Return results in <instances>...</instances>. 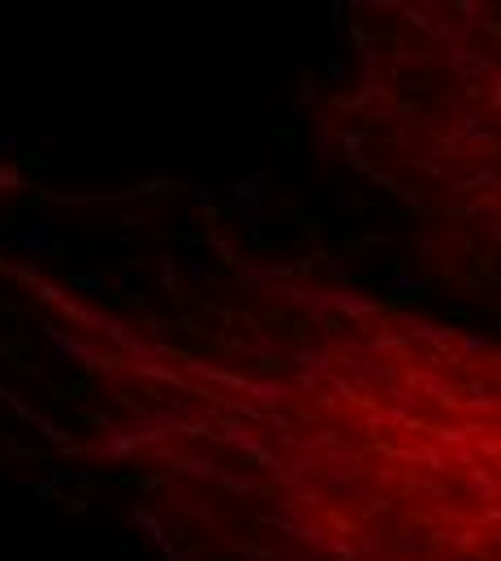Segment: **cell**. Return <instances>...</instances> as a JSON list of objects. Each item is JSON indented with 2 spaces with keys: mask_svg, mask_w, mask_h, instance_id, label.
<instances>
[{
  "mask_svg": "<svg viewBox=\"0 0 501 561\" xmlns=\"http://www.w3.org/2000/svg\"><path fill=\"white\" fill-rule=\"evenodd\" d=\"M31 346H35V332L26 324H14V332L0 342V367H14L22 376H43V363H31Z\"/></svg>",
  "mask_w": 501,
  "mask_h": 561,
  "instance_id": "1",
  "label": "cell"
},
{
  "mask_svg": "<svg viewBox=\"0 0 501 561\" xmlns=\"http://www.w3.org/2000/svg\"><path fill=\"white\" fill-rule=\"evenodd\" d=\"M264 134L276 143V164L281 168H294L298 164V151H303V126L294 117H276L264 126Z\"/></svg>",
  "mask_w": 501,
  "mask_h": 561,
  "instance_id": "2",
  "label": "cell"
},
{
  "mask_svg": "<svg viewBox=\"0 0 501 561\" xmlns=\"http://www.w3.org/2000/svg\"><path fill=\"white\" fill-rule=\"evenodd\" d=\"M52 242H57V238H52V220H48V216H35L31 224H22L18 238H14V246L31 251L35 259H39V255H48V251H52Z\"/></svg>",
  "mask_w": 501,
  "mask_h": 561,
  "instance_id": "3",
  "label": "cell"
},
{
  "mask_svg": "<svg viewBox=\"0 0 501 561\" xmlns=\"http://www.w3.org/2000/svg\"><path fill=\"white\" fill-rule=\"evenodd\" d=\"M87 393H95V380H87V376H65V380L52 384L48 402H52V406H74V402L87 398Z\"/></svg>",
  "mask_w": 501,
  "mask_h": 561,
  "instance_id": "4",
  "label": "cell"
},
{
  "mask_svg": "<svg viewBox=\"0 0 501 561\" xmlns=\"http://www.w3.org/2000/svg\"><path fill=\"white\" fill-rule=\"evenodd\" d=\"M182 186H190V182H178V178H169V173H156V178H147V182L122 190L117 199H122V203H126V199H151V195H169V190H182Z\"/></svg>",
  "mask_w": 501,
  "mask_h": 561,
  "instance_id": "5",
  "label": "cell"
},
{
  "mask_svg": "<svg viewBox=\"0 0 501 561\" xmlns=\"http://www.w3.org/2000/svg\"><path fill=\"white\" fill-rule=\"evenodd\" d=\"M117 367H126L122 350H104V346H95V350H91V354L82 359V376H87V380H99V376L117 371Z\"/></svg>",
  "mask_w": 501,
  "mask_h": 561,
  "instance_id": "6",
  "label": "cell"
},
{
  "mask_svg": "<svg viewBox=\"0 0 501 561\" xmlns=\"http://www.w3.org/2000/svg\"><path fill=\"white\" fill-rule=\"evenodd\" d=\"M160 484H169V471H126L117 479V488H126V492H156Z\"/></svg>",
  "mask_w": 501,
  "mask_h": 561,
  "instance_id": "7",
  "label": "cell"
},
{
  "mask_svg": "<svg viewBox=\"0 0 501 561\" xmlns=\"http://www.w3.org/2000/svg\"><path fill=\"white\" fill-rule=\"evenodd\" d=\"M52 164H57V160H52L48 151H39V147H31V143H22V156H18V173L31 182L35 173H48V168Z\"/></svg>",
  "mask_w": 501,
  "mask_h": 561,
  "instance_id": "8",
  "label": "cell"
},
{
  "mask_svg": "<svg viewBox=\"0 0 501 561\" xmlns=\"http://www.w3.org/2000/svg\"><path fill=\"white\" fill-rule=\"evenodd\" d=\"M259 186H264L259 173H251V178H234V182H230V195H234L242 207H255V203H259Z\"/></svg>",
  "mask_w": 501,
  "mask_h": 561,
  "instance_id": "9",
  "label": "cell"
},
{
  "mask_svg": "<svg viewBox=\"0 0 501 561\" xmlns=\"http://www.w3.org/2000/svg\"><path fill=\"white\" fill-rule=\"evenodd\" d=\"M151 263L160 268V290L173 298V294H178V259H173L169 251H160V255H151Z\"/></svg>",
  "mask_w": 501,
  "mask_h": 561,
  "instance_id": "10",
  "label": "cell"
},
{
  "mask_svg": "<svg viewBox=\"0 0 501 561\" xmlns=\"http://www.w3.org/2000/svg\"><path fill=\"white\" fill-rule=\"evenodd\" d=\"M208 246L220 255V268H225V272H247V268H251V259H242V251H234L225 238H212Z\"/></svg>",
  "mask_w": 501,
  "mask_h": 561,
  "instance_id": "11",
  "label": "cell"
},
{
  "mask_svg": "<svg viewBox=\"0 0 501 561\" xmlns=\"http://www.w3.org/2000/svg\"><path fill=\"white\" fill-rule=\"evenodd\" d=\"M471 280H480V285H492L497 290V272H492V251H475L471 255V268H467Z\"/></svg>",
  "mask_w": 501,
  "mask_h": 561,
  "instance_id": "12",
  "label": "cell"
},
{
  "mask_svg": "<svg viewBox=\"0 0 501 561\" xmlns=\"http://www.w3.org/2000/svg\"><path fill=\"white\" fill-rule=\"evenodd\" d=\"M91 350H95L91 342H82V337H70V332H61L57 342H52V354H70V359H78V363H82Z\"/></svg>",
  "mask_w": 501,
  "mask_h": 561,
  "instance_id": "13",
  "label": "cell"
},
{
  "mask_svg": "<svg viewBox=\"0 0 501 561\" xmlns=\"http://www.w3.org/2000/svg\"><path fill=\"white\" fill-rule=\"evenodd\" d=\"M22 492H26V496L39 505V510H48V505H57V501H61V492L52 488L48 479H31V484H22Z\"/></svg>",
  "mask_w": 501,
  "mask_h": 561,
  "instance_id": "14",
  "label": "cell"
},
{
  "mask_svg": "<svg viewBox=\"0 0 501 561\" xmlns=\"http://www.w3.org/2000/svg\"><path fill=\"white\" fill-rule=\"evenodd\" d=\"M130 518H134V523H139V527H143V531H147V535H151L156 544H169V535H164L160 518H156V514L147 510V505H134V510H130Z\"/></svg>",
  "mask_w": 501,
  "mask_h": 561,
  "instance_id": "15",
  "label": "cell"
},
{
  "mask_svg": "<svg viewBox=\"0 0 501 561\" xmlns=\"http://www.w3.org/2000/svg\"><path fill=\"white\" fill-rule=\"evenodd\" d=\"M247 393H251V398H255L259 406H276V402L286 398L281 384H272V380H251V384H247Z\"/></svg>",
  "mask_w": 501,
  "mask_h": 561,
  "instance_id": "16",
  "label": "cell"
},
{
  "mask_svg": "<svg viewBox=\"0 0 501 561\" xmlns=\"http://www.w3.org/2000/svg\"><path fill=\"white\" fill-rule=\"evenodd\" d=\"M78 423H87V427H104V436H117V432H122L117 419L108 415V410H78Z\"/></svg>",
  "mask_w": 501,
  "mask_h": 561,
  "instance_id": "17",
  "label": "cell"
},
{
  "mask_svg": "<svg viewBox=\"0 0 501 561\" xmlns=\"http://www.w3.org/2000/svg\"><path fill=\"white\" fill-rule=\"evenodd\" d=\"M225 492H234V496H247V492H255V484H247L242 475H234V471H225V467H216V475H212Z\"/></svg>",
  "mask_w": 501,
  "mask_h": 561,
  "instance_id": "18",
  "label": "cell"
},
{
  "mask_svg": "<svg viewBox=\"0 0 501 561\" xmlns=\"http://www.w3.org/2000/svg\"><path fill=\"white\" fill-rule=\"evenodd\" d=\"M298 70H303V82H298V108H307V104H316V65H311V61H298Z\"/></svg>",
  "mask_w": 501,
  "mask_h": 561,
  "instance_id": "19",
  "label": "cell"
},
{
  "mask_svg": "<svg viewBox=\"0 0 501 561\" xmlns=\"http://www.w3.org/2000/svg\"><path fill=\"white\" fill-rule=\"evenodd\" d=\"M363 246H367V234H355V229L338 234V251H342V259H359Z\"/></svg>",
  "mask_w": 501,
  "mask_h": 561,
  "instance_id": "20",
  "label": "cell"
},
{
  "mask_svg": "<svg viewBox=\"0 0 501 561\" xmlns=\"http://www.w3.org/2000/svg\"><path fill=\"white\" fill-rule=\"evenodd\" d=\"M324 224H328V216H324V212H307V220L298 224V229H303V238H307L311 246H320V238H324Z\"/></svg>",
  "mask_w": 501,
  "mask_h": 561,
  "instance_id": "21",
  "label": "cell"
},
{
  "mask_svg": "<svg viewBox=\"0 0 501 561\" xmlns=\"http://www.w3.org/2000/svg\"><path fill=\"white\" fill-rule=\"evenodd\" d=\"M276 371H294V363L281 359V354H259L255 359V376H276Z\"/></svg>",
  "mask_w": 501,
  "mask_h": 561,
  "instance_id": "22",
  "label": "cell"
},
{
  "mask_svg": "<svg viewBox=\"0 0 501 561\" xmlns=\"http://www.w3.org/2000/svg\"><path fill=\"white\" fill-rule=\"evenodd\" d=\"M74 290H95V294H113V280L108 276H70Z\"/></svg>",
  "mask_w": 501,
  "mask_h": 561,
  "instance_id": "23",
  "label": "cell"
},
{
  "mask_svg": "<svg viewBox=\"0 0 501 561\" xmlns=\"http://www.w3.org/2000/svg\"><path fill=\"white\" fill-rule=\"evenodd\" d=\"M57 505L65 510V518H82V514L91 510V501H87V496H78V492H74V496H70V492H61V501H57Z\"/></svg>",
  "mask_w": 501,
  "mask_h": 561,
  "instance_id": "24",
  "label": "cell"
},
{
  "mask_svg": "<svg viewBox=\"0 0 501 561\" xmlns=\"http://www.w3.org/2000/svg\"><path fill=\"white\" fill-rule=\"evenodd\" d=\"M286 342H290L294 350H303V346L311 342V324H307V320H290V328H286Z\"/></svg>",
  "mask_w": 501,
  "mask_h": 561,
  "instance_id": "25",
  "label": "cell"
},
{
  "mask_svg": "<svg viewBox=\"0 0 501 561\" xmlns=\"http://www.w3.org/2000/svg\"><path fill=\"white\" fill-rule=\"evenodd\" d=\"M31 182L18 173V164H0V190H26Z\"/></svg>",
  "mask_w": 501,
  "mask_h": 561,
  "instance_id": "26",
  "label": "cell"
},
{
  "mask_svg": "<svg viewBox=\"0 0 501 561\" xmlns=\"http://www.w3.org/2000/svg\"><path fill=\"white\" fill-rule=\"evenodd\" d=\"M0 315H9V320H18V324H31V307L26 303H18V298H0Z\"/></svg>",
  "mask_w": 501,
  "mask_h": 561,
  "instance_id": "27",
  "label": "cell"
},
{
  "mask_svg": "<svg viewBox=\"0 0 501 561\" xmlns=\"http://www.w3.org/2000/svg\"><path fill=\"white\" fill-rule=\"evenodd\" d=\"M259 324H268V328H276V332H286V328H290V311H281V307H264V311H259Z\"/></svg>",
  "mask_w": 501,
  "mask_h": 561,
  "instance_id": "28",
  "label": "cell"
},
{
  "mask_svg": "<svg viewBox=\"0 0 501 561\" xmlns=\"http://www.w3.org/2000/svg\"><path fill=\"white\" fill-rule=\"evenodd\" d=\"M9 276L18 280V285H39V263H14Z\"/></svg>",
  "mask_w": 501,
  "mask_h": 561,
  "instance_id": "29",
  "label": "cell"
},
{
  "mask_svg": "<svg viewBox=\"0 0 501 561\" xmlns=\"http://www.w3.org/2000/svg\"><path fill=\"white\" fill-rule=\"evenodd\" d=\"M320 74H324L328 82H342V74H346V61H342V56H324V61H320Z\"/></svg>",
  "mask_w": 501,
  "mask_h": 561,
  "instance_id": "30",
  "label": "cell"
},
{
  "mask_svg": "<svg viewBox=\"0 0 501 561\" xmlns=\"http://www.w3.org/2000/svg\"><path fill=\"white\" fill-rule=\"evenodd\" d=\"M35 298H39V303H48V307H61V298H65V294H61V285H48V280H39V285H35Z\"/></svg>",
  "mask_w": 501,
  "mask_h": 561,
  "instance_id": "31",
  "label": "cell"
},
{
  "mask_svg": "<svg viewBox=\"0 0 501 561\" xmlns=\"http://www.w3.org/2000/svg\"><path fill=\"white\" fill-rule=\"evenodd\" d=\"M316 147H320V160L328 164L333 160V126H328V117H320V143Z\"/></svg>",
  "mask_w": 501,
  "mask_h": 561,
  "instance_id": "32",
  "label": "cell"
},
{
  "mask_svg": "<svg viewBox=\"0 0 501 561\" xmlns=\"http://www.w3.org/2000/svg\"><path fill=\"white\" fill-rule=\"evenodd\" d=\"M441 445H467V432L463 427H428Z\"/></svg>",
  "mask_w": 501,
  "mask_h": 561,
  "instance_id": "33",
  "label": "cell"
},
{
  "mask_svg": "<svg viewBox=\"0 0 501 561\" xmlns=\"http://www.w3.org/2000/svg\"><path fill=\"white\" fill-rule=\"evenodd\" d=\"M367 178H372V186H380V190H389V195H398V190H402V182H398L394 173H380V168H372Z\"/></svg>",
  "mask_w": 501,
  "mask_h": 561,
  "instance_id": "34",
  "label": "cell"
},
{
  "mask_svg": "<svg viewBox=\"0 0 501 561\" xmlns=\"http://www.w3.org/2000/svg\"><path fill=\"white\" fill-rule=\"evenodd\" d=\"M126 307H130V311H139V315H147V311H151V298H147L143 290H134V285H130V290H126Z\"/></svg>",
  "mask_w": 501,
  "mask_h": 561,
  "instance_id": "35",
  "label": "cell"
},
{
  "mask_svg": "<svg viewBox=\"0 0 501 561\" xmlns=\"http://www.w3.org/2000/svg\"><path fill=\"white\" fill-rule=\"evenodd\" d=\"M57 311H61L65 320H74V324H82V328H87V315H91L87 307H78V303H70V298H61V307H57Z\"/></svg>",
  "mask_w": 501,
  "mask_h": 561,
  "instance_id": "36",
  "label": "cell"
},
{
  "mask_svg": "<svg viewBox=\"0 0 501 561\" xmlns=\"http://www.w3.org/2000/svg\"><path fill=\"white\" fill-rule=\"evenodd\" d=\"M290 505H324V492H320V488H298V492L290 496Z\"/></svg>",
  "mask_w": 501,
  "mask_h": 561,
  "instance_id": "37",
  "label": "cell"
},
{
  "mask_svg": "<svg viewBox=\"0 0 501 561\" xmlns=\"http://www.w3.org/2000/svg\"><path fill=\"white\" fill-rule=\"evenodd\" d=\"M328 276L338 280V285H350V280H355L350 276V263H342V259H328Z\"/></svg>",
  "mask_w": 501,
  "mask_h": 561,
  "instance_id": "38",
  "label": "cell"
},
{
  "mask_svg": "<svg viewBox=\"0 0 501 561\" xmlns=\"http://www.w3.org/2000/svg\"><path fill=\"white\" fill-rule=\"evenodd\" d=\"M398 117H424V108L415 104V99H394V121Z\"/></svg>",
  "mask_w": 501,
  "mask_h": 561,
  "instance_id": "39",
  "label": "cell"
},
{
  "mask_svg": "<svg viewBox=\"0 0 501 561\" xmlns=\"http://www.w3.org/2000/svg\"><path fill=\"white\" fill-rule=\"evenodd\" d=\"M294 531H298V535H303L307 544H328V540H324V527H320V523H303V527H294Z\"/></svg>",
  "mask_w": 501,
  "mask_h": 561,
  "instance_id": "40",
  "label": "cell"
},
{
  "mask_svg": "<svg viewBox=\"0 0 501 561\" xmlns=\"http://www.w3.org/2000/svg\"><path fill=\"white\" fill-rule=\"evenodd\" d=\"M436 402L445 406V410H463V402H458V388L450 384V388H436Z\"/></svg>",
  "mask_w": 501,
  "mask_h": 561,
  "instance_id": "41",
  "label": "cell"
},
{
  "mask_svg": "<svg viewBox=\"0 0 501 561\" xmlns=\"http://www.w3.org/2000/svg\"><path fill=\"white\" fill-rule=\"evenodd\" d=\"M48 484H52V488H57V492H61L65 484H74V467H57V471H52V475H48Z\"/></svg>",
  "mask_w": 501,
  "mask_h": 561,
  "instance_id": "42",
  "label": "cell"
},
{
  "mask_svg": "<svg viewBox=\"0 0 501 561\" xmlns=\"http://www.w3.org/2000/svg\"><path fill=\"white\" fill-rule=\"evenodd\" d=\"M328 527H338V531H346V535H355L359 527H355V518H346V514H338V510H328Z\"/></svg>",
  "mask_w": 501,
  "mask_h": 561,
  "instance_id": "43",
  "label": "cell"
},
{
  "mask_svg": "<svg viewBox=\"0 0 501 561\" xmlns=\"http://www.w3.org/2000/svg\"><path fill=\"white\" fill-rule=\"evenodd\" d=\"M190 186H195V203L199 207H216V190H208L203 182H190Z\"/></svg>",
  "mask_w": 501,
  "mask_h": 561,
  "instance_id": "44",
  "label": "cell"
},
{
  "mask_svg": "<svg viewBox=\"0 0 501 561\" xmlns=\"http://www.w3.org/2000/svg\"><path fill=\"white\" fill-rule=\"evenodd\" d=\"M117 224H130V229H151V216H134V212H122Z\"/></svg>",
  "mask_w": 501,
  "mask_h": 561,
  "instance_id": "45",
  "label": "cell"
},
{
  "mask_svg": "<svg viewBox=\"0 0 501 561\" xmlns=\"http://www.w3.org/2000/svg\"><path fill=\"white\" fill-rule=\"evenodd\" d=\"M173 242H178V246H186V251H199V246H203V234H199V229H190V234H178Z\"/></svg>",
  "mask_w": 501,
  "mask_h": 561,
  "instance_id": "46",
  "label": "cell"
},
{
  "mask_svg": "<svg viewBox=\"0 0 501 561\" xmlns=\"http://www.w3.org/2000/svg\"><path fill=\"white\" fill-rule=\"evenodd\" d=\"M230 410H234V415H242V419H264V410H259V406H251V402H242V398H238Z\"/></svg>",
  "mask_w": 501,
  "mask_h": 561,
  "instance_id": "47",
  "label": "cell"
},
{
  "mask_svg": "<svg viewBox=\"0 0 501 561\" xmlns=\"http://www.w3.org/2000/svg\"><path fill=\"white\" fill-rule=\"evenodd\" d=\"M454 544H458V557H467L475 548V531H454Z\"/></svg>",
  "mask_w": 501,
  "mask_h": 561,
  "instance_id": "48",
  "label": "cell"
},
{
  "mask_svg": "<svg viewBox=\"0 0 501 561\" xmlns=\"http://www.w3.org/2000/svg\"><path fill=\"white\" fill-rule=\"evenodd\" d=\"M402 18H406L411 26H419V31H432V22H428V13H419V9H402Z\"/></svg>",
  "mask_w": 501,
  "mask_h": 561,
  "instance_id": "49",
  "label": "cell"
},
{
  "mask_svg": "<svg viewBox=\"0 0 501 561\" xmlns=\"http://www.w3.org/2000/svg\"><path fill=\"white\" fill-rule=\"evenodd\" d=\"M52 259H57V263H70V255H74V246L70 242H52V251H48Z\"/></svg>",
  "mask_w": 501,
  "mask_h": 561,
  "instance_id": "50",
  "label": "cell"
},
{
  "mask_svg": "<svg viewBox=\"0 0 501 561\" xmlns=\"http://www.w3.org/2000/svg\"><path fill=\"white\" fill-rule=\"evenodd\" d=\"M39 332H43V337H48V342H57V337H61V332H65V328H61V324H57V320H39Z\"/></svg>",
  "mask_w": 501,
  "mask_h": 561,
  "instance_id": "51",
  "label": "cell"
},
{
  "mask_svg": "<svg viewBox=\"0 0 501 561\" xmlns=\"http://www.w3.org/2000/svg\"><path fill=\"white\" fill-rule=\"evenodd\" d=\"M139 393H143V398H151L156 406H164V402H169V398H164V388H160V384H143Z\"/></svg>",
  "mask_w": 501,
  "mask_h": 561,
  "instance_id": "52",
  "label": "cell"
},
{
  "mask_svg": "<svg viewBox=\"0 0 501 561\" xmlns=\"http://www.w3.org/2000/svg\"><path fill=\"white\" fill-rule=\"evenodd\" d=\"M350 39H355V48H359V52H363V48H372V43H367V31H363L359 22H350Z\"/></svg>",
  "mask_w": 501,
  "mask_h": 561,
  "instance_id": "53",
  "label": "cell"
},
{
  "mask_svg": "<svg viewBox=\"0 0 501 561\" xmlns=\"http://www.w3.org/2000/svg\"><path fill=\"white\" fill-rule=\"evenodd\" d=\"M122 268H139V272H143V268H151V255H126Z\"/></svg>",
  "mask_w": 501,
  "mask_h": 561,
  "instance_id": "54",
  "label": "cell"
},
{
  "mask_svg": "<svg viewBox=\"0 0 501 561\" xmlns=\"http://www.w3.org/2000/svg\"><path fill=\"white\" fill-rule=\"evenodd\" d=\"M113 552H117V557H130V552H134V544H130L126 535H113Z\"/></svg>",
  "mask_w": 501,
  "mask_h": 561,
  "instance_id": "55",
  "label": "cell"
},
{
  "mask_svg": "<svg viewBox=\"0 0 501 561\" xmlns=\"http://www.w3.org/2000/svg\"><path fill=\"white\" fill-rule=\"evenodd\" d=\"M255 246H259V251H276V246H281V238H272V234H259V238H255Z\"/></svg>",
  "mask_w": 501,
  "mask_h": 561,
  "instance_id": "56",
  "label": "cell"
},
{
  "mask_svg": "<svg viewBox=\"0 0 501 561\" xmlns=\"http://www.w3.org/2000/svg\"><path fill=\"white\" fill-rule=\"evenodd\" d=\"M333 552H338L342 561H355V557H359V552H355V544H346V540H342V544H333Z\"/></svg>",
  "mask_w": 501,
  "mask_h": 561,
  "instance_id": "57",
  "label": "cell"
},
{
  "mask_svg": "<svg viewBox=\"0 0 501 561\" xmlns=\"http://www.w3.org/2000/svg\"><path fill=\"white\" fill-rule=\"evenodd\" d=\"M255 492H259V496H276V492H286V488H281V484H276V479H268V484H259Z\"/></svg>",
  "mask_w": 501,
  "mask_h": 561,
  "instance_id": "58",
  "label": "cell"
},
{
  "mask_svg": "<svg viewBox=\"0 0 501 561\" xmlns=\"http://www.w3.org/2000/svg\"><path fill=\"white\" fill-rule=\"evenodd\" d=\"M389 510H394V501H372L367 505V514H389Z\"/></svg>",
  "mask_w": 501,
  "mask_h": 561,
  "instance_id": "59",
  "label": "cell"
},
{
  "mask_svg": "<svg viewBox=\"0 0 501 561\" xmlns=\"http://www.w3.org/2000/svg\"><path fill=\"white\" fill-rule=\"evenodd\" d=\"M0 449H18V432H0Z\"/></svg>",
  "mask_w": 501,
  "mask_h": 561,
  "instance_id": "60",
  "label": "cell"
},
{
  "mask_svg": "<svg viewBox=\"0 0 501 561\" xmlns=\"http://www.w3.org/2000/svg\"><path fill=\"white\" fill-rule=\"evenodd\" d=\"M428 544H432V548H445V544H450V531H432Z\"/></svg>",
  "mask_w": 501,
  "mask_h": 561,
  "instance_id": "61",
  "label": "cell"
},
{
  "mask_svg": "<svg viewBox=\"0 0 501 561\" xmlns=\"http://www.w3.org/2000/svg\"><path fill=\"white\" fill-rule=\"evenodd\" d=\"M307 259H311V263H324V259H333V255H328L324 246H311V255H307Z\"/></svg>",
  "mask_w": 501,
  "mask_h": 561,
  "instance_id": "62",
  "label": "cell"
},
{
  "mask_svg": "<svg viewBox=\"0 0 501 561\" xmlns=\"http://www.w3.org/2000/svg\"><path fill=\"white\" fill-rule=\"evenodd\" d=\"M475 561H492V557H484V552H480V557H475Z\"/></svg>",
  "mask_w": 501,
  "mask_h": 561,
  "instance_id": "63",
  "label": "cell"
}]
</instances>
